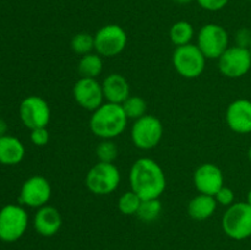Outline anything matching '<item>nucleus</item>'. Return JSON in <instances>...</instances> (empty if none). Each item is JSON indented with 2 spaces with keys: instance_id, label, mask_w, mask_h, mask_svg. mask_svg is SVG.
Segmentation results:
<instances>
[{
  "instance_id": "f704fd0d",
  "label": "nucleus",
  "mask_w": 251,
  "mask_h": 250,
  "mask_svg": "<svg viewBox=\"0 0 251 250\" xmlns=\"http://www.w3.org/2000/svg\"><path fill=\"white\" fill-rule=\"evenodd\" d=\"M249 50H250V53H251V44H250V47H249Z\"/></svg>"
},
{
  "instance_id": "a211bd4d",
  "label": "nucleus",
  "mask_w": 251,
  "mask_h": 250,
  "mask_svg": "<svg viewBox=\"0 0 251 250\" xmlns=\"http://www.w3.org/2000/svg\"><path fill=\"white\" fill-rule=\"evenodd\" d=\"M26 149L21 140L12 135L0 136V163L4 166H16L25 158Z\"/></svg>"
},
{
  "instance_id": "473e14b6",
  "label": "nucleus",
  "mask_w": 251,
  "mask_h": 250,
  "mask_svg": "<svg viewBox=\"0 0 251 250\" xmlns=\"http://www.w3.org/2000/svg\"><path fill=\"white\" fill-rule=\"evenodd\" d=\"M247 202L249 203V205L251 206V189L249 191H248V195H247Z\"/></svg>"
},
{
  "instance_id": "ddd939ff",
  "label": "nucleus",
  "mask_w": 251,
  "mask_h": 250,
  "mask_svg": "<svg viewBox=\"0 0 251 250\" xmlns=\"http://www.w3.org/2000/svg\"><path fill=\"white\" fill-rule=\"evenodd\" d=\"M73 96L75 102L88 112H95L105 100L102 83L97 78H78L73 87Z\"/></svg>"
},
{
  "instance_id": "412c9836",
  "label": "nucleus",
  "mask_w": 251,
  "mask_h": 250,
  "mask_svg": "<svg viewBox=\"0 0 251 250\" xmlns=\"http://www.w3.org/2000/svg\"><path fill=\"white\" fill-rule=\"evenodd\" d=\"M194 34H195V31H194L193 25L184 20L176 22L169 29V38L176 47L190 44L194 38Z\"/></svg>"
},
{
  "instance_id": "4468645a",
  "label": "nucleus",
  "mask_w": 251,
  "mask_h": 250,
  "mask_svg": "<svg viewBox=\"0 0 251 250\" xmlns=\"http://www.w3.org/2000/svg\"><path fill=\"white\" fill-rule=\"evenodd\" d=\"M194 185L200 194L215 196V194L225 185L222 169L213 163L201 164L194 173Z\"/></svg>"
},
{
  "instance_id": "5701e85b",
  "label": "nucleus",
  "mask_w": 251,
  "mask_h": 250,
  "mask_svg": "<svg viewBox=\"0 0 251 250\" xmlns=\"http://www.w3.org/2000/svg\"><path fill=\"white\" fill-rule=\"evenodd\" d=\"M125 114L129 119L136 120L147 114V103L140 96H130L122 104Z\"/></svg>"
},
{
  "instance_id": "423d86ee",
  "label": "nucleus",
  "mask_w": 251,
  "mask_h": 250,
  "mask_svg": "<svg viewBox=\"0 0 251 250\" xmlns=\"http://www.w3.org/2000/svg\"><path fill=\"white\" fill-rule=\"evenodd\" d=\"M206 56L198 47V44H185L176 47L172 55V63L176 73L183 77L196 78L201 76L206 68Z\"/></svg>"
},
{
  "instance_id": "7c9ffc66",
  "label": "nucleus",
  "mask_w": 251,
  "mask_h": 250,
  "mask_svg": "<svg viewBox=\"0 0 251 250\" xmlns=\"http://www.w3.org/2000/svg\"><path fill=\"white\" fill-rule=\"evenodd\" d=\"M7 134V123L0 118V136H4Z\"/></svg>"
},
{
  "instance_id": "20e7f679",
  "label": "nucleus",
  "mask_w": 251,
  "mask_h": 250,
  "mask_svg": "<svg viewBox=\"0 0 251 250\" xmlns=\"http://www.w3.org/2000/svg\"><path fill=\"white\" fill-rule=\"evenodd\" d=\"M28 228V213L22 205L9 203L0 208V240L17 242Z\"/></svg>"
},
{
  "instance_id": "72a5a7b5",
  "label": "nucleus",
  "mask_w": 251,
  "mask_h": 250,
  "mask_svg": "<svg viewBox=\"0 0 251 250\" xmlns=\"http://www.w3.org/2000/svg\"><path fill=\"white\" fill-rule=\"evenodd\" d=\"M248 157H249V161L251 162V146L249 147V151H248Z\"/></svg>"
},
{
  "instance_id": "c756f323",
  "label": "nucleus",
  "mask_w": 251,
  "mask_h": 250,
  "mask_svg": "<svg viewBox=\"0 0 251 250\" xmlns=\"http://www.w3.org/2000/svg\"><path fill=\"white\" fill-rule=\"evenodd\" d=\"M235 46L242 47V48L249 49L251 44V31L248 28H240L235 34Z\"/></svg>"
},
{
  "instance_id": "dca6fc26",
  "label": "nucleus",
  "mask_w": 251,
  "mask_h": 250,
  "mask_svg": "<svg viewBox=\"0 0 251 250\" xmlns=\"http://www.w3.org/2000/svg\"><path fill=\"white\" fill-rule=\"evenodd\" d=\"M63 225V218L58 208L54 206L46 205L37 208L33 217L34 230L42 237H53L60 230Z\"/></svg>"
},
{
  "instance_id": "bb28decb",
  "label": "nucleus",
  "mask_w": 251,
  "mask_h": 250,
  "mask_svg": "<svg viewBox=\"0 0 251 250\" xmlns=\"http://www.w3.org/2000/svg\"><path fill=\"white\" fill-rule=\"evenodd\" d=\"M215 199L216 201H217L218 205L229 207V206H232L233 203H234V200H235L234 191H233L230 188H228V186L223 185L222 188L215 194Z\"/></svg>"
},
{
  "instance_id": "2eb2a0df",
  "label": "nucleus",
  "mask_w": 251,
  "mask_h": 250,
  "mask_svg": "<svg viewBox=\"0 0 251 250\" xmlns=\"http://www.w3.org/2000/svg\"><path fill=\"white\" fill-rule=\"evenodd\" d=\"M226 122L237 134L251 132V100L244 98L233 100L226 110Z\"/></svg>"
},
{
  "instance_id": "aec40b11",
  "label": "nucleus",
  "mask_w": 251,
  "mask_h": 250,
  "mask_svg": "<svg viewBox=\"0 0 251 250\" xmlns=\"http://www.w3.org/2000/svg\"><path fill=\"white\" fill-rule=\"evenodd\" d=\"M81 77L97 78L103 71V59L100 54L90 53L81 56L77 66Z\"/></svg>"
},
{
  "instance_id": "39448f33",
  "label": "nucleus",
  "mask_w": 251,
  "mask_h": 250,
  "mask_svg": "<svg viewBox=\"0 0 251 250\" xmlns=\"http://www.w3.org/2000/svg\"><path fill=\"white\" fill-rule=\"evenodd\" d=\"M222 229L233 240H244L251 237V206L234 202L227 207L222 217Z\"/></svg>"
},
{
  "instance_id": "b1692460",
  "label": "nucleus",
  "mask_w": 251,
  "mask_h": 250,
  "mask_svg": "<svg viewBox=\"0 0 251 250\" xmlns=\"http://www.w3.org/2000/svg\"><path fill=\"white\" fill-rule=\"evenodd\" d=\"M141 202L142 199L130 189L129 191H125L118 200V210L125 216H134L139 211Z\"/></svg>"
},
{
  "instance_id": "1a4fd4ad",
  "label": "nucleus",
  "mask_w": 251,
  "mask_h": 250,
  "mask_svg": "<svg viewBox=\"0 0 251 250\" xmlns=\"http://www.w3.org/2000/svg\"><path fill=\"white\" fill-rule=\"evenodd\" d=\"M196 44L206 59H218L229 47V34L221 25L207 24L199 31Z\"/></svg>"
},
{
  "instance_id": "f257e3e1",
  "label": "nucleus",
  "mask_w": 251,
  "mask_h": 250,
  "mask_svg": "<svg viewBox=\"0 0 251 250\" xmlns=\"http://www.w3.org/2000/svg\"><path fill=\"white\" fill-rule=\"evenodd\" d=\"M130 188L142 200L159 199L167 188L163 168L154 159L142 157L132 163L129 173Z\"/></svg>"
},
{
  "instance_id": "6e6552de",
  "label": "nucleus",
  "mask_w": 251,
  "mask_h": 250,
  "mask_svg": "<svg viewBox=\"0 0 251 250\" xmlns=\"http://www.w3.org/2000/svg\"><path fill=\"white\" fill-rule=\"evenodd\" d=\"M127 44L126 31L119 25H105L95 34V50L102 58H114L124 51Z\"/></svg>"
},
{
  "instance_id": "393cba45",
  "label": "nucleus",
  "mask_w": 251,
  "mask_h": 250,
  "mask_svg": "<svg viewBox=\"0 0 251 250\" xmlns=\"http://www.w3.org/2000/svg\"><path fill=\"white\" fill-rule=\"evenodd\" d=\"M70 47L74 53L78 54V55H86V54L92 53V50H95V36L85 33V32L75 34L71 38Z\"/></svg>"
},
{
  "instance_id": "0eeeda50",
  "label": "nucleus",
  "mask_w": 251,
  "mask_h": 250,
  "mask_svg": "<svg viewBox=\"0 0 251 250\" xmlns=\"http://www.w3.org/2000/svg\"><path fill=\"white\" fill-rule=\"evenodd\" d=\"M163 124L154 115L146 114L134 120L130 136L135 147L140 150H152L161 142L163 137Z\"/></svg>"
},
{
  "instance_id": "f3484780",
  "label": "nucleus",
  "mask_w": 251,
  "mask_h": 250,
  "mask_svg": "<svg viewBox=\"0 0 251 250\" xmlns=\"http://www.w3.org/2000/svg\"><path fill=\"white\" fill-rule=\"evenodd\" d=\"M105 102L123 104L130 97V85L122 74H109L102 82Z\"/></svg>"
},
{
  "instance_id": "c9c22d12",
  "label": "nucleus",
  "mask_w": 251,
  "mask_h": 250,
  "mask_svg": "<svg viewBox=\"0 0 251 250\" xmlns=\"http://www.w3.org/2000/svg\"><path fill=\"white\" fill-rule=\"evenodd\" d=\"M248 1H250V2H251V0H248Z\"/></svg>"
},
{
  "instance_id": "c85d7f7f",
  "label": "nucleus",
  "mask_w": 251,
  "mask_h": 250,
  "mask_svg": "<svg viewBox=\"0 0 251 250\" xmlns=\"http://www.w3.org/2000/svg\"><path fill=\"white\" fill-rule=\"evenodd\" d=\"M196 1L203 10L215 12L225 9L229 0H196Z\"/></svg>"
},
{
  "instance_id": "7ed1b4c3",
  "label": "nucleus",
  "mask_w": 251,
  "mask_h": 250,
  "mask_svg": "<svg viewBox=\"0 0 251 250\" xmlns=\"http://www.w3.org/2000/svg\"><path fill=\"white\" fill-rule=\"evenodd\" d=\"M122 175L114 163L97 162L86 174V188L98 196L109 195L119 186Z\"/></svg>"
},
{
  "instance_id": "4be33fe9",
  "label": "nucleus",
  "mask_w": 251,
  "mask_h": 250,
  "mask_svg": "<svg viewBox=\"0 0 251 250\" xmlns=\"http://www.w3.org/2000/svg\"><path fill=\"white\" fill-rule=\"evenodd\" d=\"M162 212V202L159 199H146L142 200L136 216L144 222H153Z\"/></svg>"
},
{
  "instance_id": "f8f14e48",
  "label": "nucleus",
  "mask_w": 251,
  "mask_h": 250,
  "mask_svg": "<svg viewBox=\"0 0 251 250\" xmlns=\"http://www.w3.org/2000/svg\"><path fill=\"white\" fill-rule=\"evenodd\" d=\"M51 198L50 183L42 175H33L24 181L19 194V203L24 207L41 208Z\"/></svg>"
},
{
  "instance_id": "9b49d317",
  "label": "nucleus",
  "mask_w": 251,
  "mask_h": 250,
  "mask_svg": "<svg viewBox=\"0 0 251 250\" xmlns=\"http://www.w3.org/2000/svg\"><path fill=\"white\" fill-rule=\"evenodd\" d=\"M218 70L228 78H240L251 69V53L248 48L233 46L217 59Z\"/></svg>"
},
{
  "instance_id": "cd10ccee",
  "label": "nucleus",
  "mask_w": 251,
  "mask_h": 250,
  "mask_svg": "<svg viewBox=\"0 0 251 250\" xmlns=\"http://www.w3.org/2000/svg\"><path fill=\"white\" fill-rule=\"evenodd\" d=\"M31 141L34 146L43 147L49 142V131L46 127H37L31 130Z\"/></svg>"
},
{
  "instance_id": "6ab92c4d",
  "label": "nucleus",
  "mask_w": 251,
  "mask_h": 250,
  "mask_svg": "<svg viewBox=\"0 0 251 250\" xmlns=\"http://www.w3.org/2000/svg\"><path fill=\"white\" fill-rule=\"evenodd\" d=\"M217 201L215 196L207 194H199L194 196L188 205V213L193 220L205 221L212 217L217 210Z\"/></svg>"
},
{
  "instance_id": "9d476101",
  "label": "nucleus",
  "mask_w": 251,
  "mask_h": 250,
  "mask_svg": "<svg viewBox=\"0 0 251 250\" xmlns=\"http://www.w3.org/2000/svg\"><path fill=\"white\" fill-rule=\"evenodd\" d=\"M19 115L27 129L46 127L50 120V108L48 102L41 96H27L20 103Z\"/></svg>"
},
{
  "instance_id": "2f4dec72",
  "label": "nucleus",
  "mask_w": 251,
  "mask_h": 250,
  "mask_svg": "<svg viewBox=\"0 0 251 250\" xmlns=\"http://www.w3.org/2000/svg\"><path fill=\"white\" fill-rule=\"evenodd\" d=\"M173 2H176V4H179V5H186V4H190V2H193L194 0H172Z\"/></svg>"
},
{
  "instance_id": "a878e982",
  "label": "nucleus",
  "mask_w": 251,
  "mask_h": 250,
  "mask_svg": "<svg viewBox=\"0 0 251 250\" xmlns=\"http://www.w3.org/2000/svg\"><path fill=\"white\" fill-rule=\"evenodd\" d=\"M96 156L98 162L114 163L118 157V147L113 140H102L96 147Z\"/></svg>"
},
{
  "instance_id": "f03ea898",
  "label": "nucleus",
  "mask_w": 251,
  "mask_h": 250,
  "mask_svg": "<svg viewBox=\"0 0 251 250\" xmlns=\"http://www.w3.org/2000/svg\"><path fill=\"white\" fill-rule=\"evenodd\" d=\"M129 118L122 104L104 102L98 109L92 112L90 129L93 135L102 140H113L125 131Z\"/></svg>"
}]
</instances>
